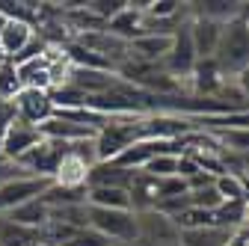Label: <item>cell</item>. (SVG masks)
<instances>
[{
    "instance_id": "1",
    "label": "cell",
    "mask_w": 249,
    "mask_h": 246,
    "mask_svg": "<svg viewBox=\"0 0 249 246\" xmlns=\"http://www.w3.org/2000/svg\"><path fill=\"white\" fill-rule=\"evenodd\" d=\"M213 66L220 69L226 80H234L240 71L249 69V21L243 15L223 27V39L213 53Z\"/></svg>"
},
{
    "instance_id": "2",
    "label": "cell",
    "mask_w": 249,
    "mask_h": 246,
    "mask_svg": "<svg viewBox=\"0 0 249 246\" xmlns=\"http://www.w3.org/2000/svg\"><path fill=\"white\" fill-rule=\"evenodd\" d=\"M196 63H199V56H196V48H193V39H190V18H187L178 30H175V36H172V48H169V53L160 59V69L169 74V77H175V80H187L193 74V69H196Z\"/></svg>"
},
{
    "instance_id": "3",
    "label": "cell",
    "mask_w": 249,
    "mask_h": 246,
    "mask_svg": "<svg viewBox=\"0 0 249 246\" xmlns=\"http://www.w3.org/2000/svg\"><path fill=\"white\" fill-rule=\"evenodd\" d=\"M137 217V240L142 246H178V226L172 217L160 213L158 208H148L134 213Z\"/></svg>"
},
{
    "instance_id": "4",
    "label": "cell",
    "mask_w": 249,
    "mask_h": 246,
    "mask_svg": "<svg viewBox=\"0 0 249 246\" xmlns=\"http://www.w3.org/2000/svg\"><path fill=\"white\" fill-rule=\"evenodd\" d=\"M89 228H95L98 234H104L110 243L137 240V217H134V211L89 208Z\"/></svg>"
},
{
    "instance_id": "5",
    "label": "cell",
    "mask_w": 249,
    "mask_h": 246,
    "mask_svg": "<svg viewBox=\"0 0 249 246\" xmlns=\"http://www.w3.org/2000/svg\"><path fill=\"white\" fill-rule=\"evenodd\" d=\"M69 155V145H62V142H51V140H42L36 148H30L27 155L15 163L18 169H24L27 175H33V178H45V181H53L62 158Z\"/></svg>"
},
{
    "instance_id": "6",
    "label": "cell",
    "mask_w": 249,
    "mask_h": 246,
    "mask_svg": "<svg viewBox=\"0 0 249 246\" xmlns=\"http://www.w3.org/2000/svg\"><path fill=\"white\" fill-rule=\"evenodd\" d=\"M48 187H51V181L33 178V175H21V178L6 181L3 187H0V217H6V213L15 211L18 205H24V202H30V199L42 196Z\"/></svg>"
},
{
    "instance_id": "7",
    "label": "cell",
    "mask_w": 249,
    "mask_h": 246,
    "mask_svg": "<svg viewBox=\"0 0 249 246\" xmlns=\"http://www.w3.org/2000/svg\"><path fill=\"white\" fill-rule=\"evenodd\" d=\"M15 116L21 122H27V125H45V122L56 113L53 101H51V92H42V89H21L15 95Z\"/></svg>"
},
{
    "instance_id": "8",
    "label": "cell",
    "mask_w": 249,
    "mask_h": 246,
    "mask_svg": "<svg viewBox=\"0 0 249 246\" xmlns=\"http://www.w3.org/2000/svg\"><path fill=\"white\" fill-rule=\"evenodd\" d=\"M42 142V134H39V128H33V125H27V122H21V119H15L12 125L6 128V134H3V140H0V148H3V160H9V163H18L30 148H36Z\"/></svg>"
},
{
    "instance_id": "9",
    "label": "cell",
    "mask_w": 249,
    "mask_h": 246,
    "mask_svg": "<svg viewBox=\"0 0 249 246\" xmlns=\"http://www.w3.org/2000/svg\"><path fill=\"white\" fill-rule=\"evenodd\" d=\"M145 6L148 3H124V9L113 21L104 24V30H107V33H113L116 39H122V42L131 45L134 39L145 36Z\"/></svg>"
},
{
    "instance_id": "10",
    "label": "cell",
    "mask_w": 249,
    "mask_h": 246,
    "mask_svg": "<svg viewBox=\"0 0 249 246\" xmlns=\"http://www.w3.org/2000/svg\"><path fill=\"white\" fill-rule=\"evenodd\" d=\"M223 27L226 24H216L208 18H190V39H193L199 59H213L216 48H220V39H223Z\"/></svg>"
},
{
    "instance_id": "11",
    "label": "cell",
    "mask_w": 249,
    "mask_h": 246,
    "mask_svg": "<svg viewBox=\"0 0 249 246\" xmlns=\"http://www.w3.org/2000/svg\"><path fill=\"white\" fill-rule=\"evenodd\" d=\"M223 83H226V77L213 66V59H199L193 74L187 77V92L190 95H202V98H216Z\"/></svg>"
},
{
    "instance_id": "12",
    "label": "cell",
    "mask_w": 249,
    "mask_h": 246,
    "mask_svg": "<svg viewBox=\"0 0 249 246\" xmlns=\"http://www.w3.org/2000/svg\"><path fill=\"white\" fill-rule=\"evenodd\" d=\"M187 12H190V18L231 24L243 15V3H237V0H205V3H187Z\"/></svg>"
},
{
    "instance_id": "13",
    "label": "cell",
    "mask_w": 249,
    "mask_h": 246,
    "mask_svg": "<svg viewBox=\"0 0 249 246\" xmlns=\"http://www.w3.org/2000/svg\"><path fill=\"white\" fill-rule=\"evenodd\" d=\"M134 178H137V172L119 169L116 163H95L86 175V187H122V190H131Z\"/></svg>"
},
{
    "instance_id": "14",
    "label": "cell",
    "mask_w": 249,
    "mask_h": 246,
    "mask_svg": "<svg viewBox=\"0 0 249 246\" xmlns=\"http://www.w3.org/2000/svg\"><path fill=\"white\" fill-rule=\"evenodd\" d=\"M36 36V27L33 24H24V21H6V27L0 30V53L6 59H15L27 42Z\"/></svg>"
},
{
    "instance_id": "15",
    "label": "cell",
    "mask_w": 249,
    "mask_h": 246,
    "mask_svg": "<svg viewBox=\"0 0 249 246\" xmlns=\"http://www.w3.org/2000/svg\"><path fill=\"white\" fill-rule=\"evenodd\" d=\"M6 220L15 223V226H21V228H33V231H39V228L51 220V208L42 202V196H36V199H30V202L18 205L15 211H9Z\"/></svg>"
},
{
    "instance_id": "16",
    "label": "cell",
    "mask_w": 249,
    "mask_h": 246,
    "mask_svg": "<svg viewBox=\"0 0 249 246\" xmlns=\"http://www.w3.org/2000/svg\"><path fill=\"white\" fill-rule=\"evenodd\" d=\"M86 205L104 208V211H134L131 190H122V187H86Z\"/></svg>"
},
{
    "instance_id": "17",
    "label": "cell",
    "mask_w": 249,
    "mask_h": 246,
    "mask_svg": "<svg viewBox=\"0 0 249 246\" xmlns=\"http://www.w3.org/2000/svg\"><path fill=\"white\" fill-rule=\"evenodd\" d=\"M169 48H172V36L145 33V36L131 42V56L140 59V63H160V59L169 53Z\"/></svg>"
},
{
    "instance_id": "18",
    "label": "cell",
    "mask_w": 249,
    "mask_h": 246,
    "mask_svg": "<svg viewBox=\"0 0 249 246\" xmlns=\"http://www.w3.org/2000/svg\"><path fill=\"white\" fill-rule=\"evenodd\" d=\"M86 175H89V166L83 160H77L74 155H66L51 184H59V187H69V190H83L86 187Z\"/></svg>"
},
{
    "instance_id": "19",
    "label": "cell",
    "mask_w": 249,
    "mask_h": 246,
    "mask_svg": "<svg viewBox=\"0 0 249 246\" xmlns=\"http://www.w3.org/2000/svg\"><path fill=\"white\" fill-rule=\"evenodd\" d=\"M231 237L229 228L220 226H205V228H190L178 234V246H226Z\"/></svg>"
},
{
    "instance_id": "20",
    "label": "cell",
    "mask_w": 249,
    "mask_h": 246,
    "mask_svg": "<svg viewBox=\"0 0 249 246\" xmlns=\"http://www.w3.org/2000/svg\"><path fill=\"white\" fill-rule=\"evenodd\" d=\"M246 213H249V202L246 199H240V202H223L220 208L213 211V226L237 231V228L246 226Z\"/></svg>"
},
{
    "instance_id": "21",
    "label": "cell",
    "mask_w": 249,
    "mask_h": 246,
    "mask_svg": "<svg viewBox=\"0 0 249 246\" xmlns=\"http://www.w3.org/2000/svg\"><path fill=\"white\" fill-rule=\"evenodd\" d=\"M39 231L33 228H21L9 223L6 217H0V246H39Z\"/></svg>"
},
{
    "instance_id": "22",
    "label": "cell",
    "mask_w": 249,
    "mask_h": 246,
    "mask_svg": "<svg viewBox=\"0 0 249 246\" xmlns=\"http://www.w3.org/2000/svg\"><path fill=\"white\" fill-rule=\"evenodd\" d=\"M213 190L220 193V199H223V202H240V199H246V202H249L240 175H231V172L216 175V178H213Z\"/></svg>"
},
{
    "instance_id": "23",
    "label": "cell",
    "mask_w": 249,
    "mask_h": 246,
    "mask_svg": "<svg viewBox=\"0 0 249 246\" xmlns=\"http://www.w3.org/2000/svg\"><path fill=\"white\" fill-rule=\"evenodd\" d=\"M51 101H53V107H56V110H80V107L86 104V95H83L77 86L62 83V86L51 89Z\"/></svg>"
},
{
    "instance_id": "24",
    "label": "cell",
    "mask_w": 249,
    "mask_h": 246,
    "mask_svg": "<svg viewBox=\"0 0 249 246\" xmlns=\"http://www.w3.org/2000/svg\"><path fill=\"white\" fill-rule=\"evenodd\" d=\"M175 226L178 231H190V228H205V226H213V213L211 211H199V208H184L175 213Z\"/></svg>"
},
{
    "instance_id": "25",
    "label": "cell",
    "mask_w": 249,
    "mask_h": 246,
    "mask_svg": "<svg viewBox=\"0 0 249 246\" xmlns=\"http://www.w3.org/2000/svg\"><path fill=\"white\" fill-rule=\"evenodd\" d=\"M184 9H187V3H181V0H151V3L145 6V18L169 21V18H181Z\"/></svg>"
},
{
    "instance_id": "26",
    "label": "cell",
    "mask_w": 249,
    "mask_h": 246,
    "mask_svg": "<svg viewBox=\"0 0 249 246\" xmlns=\"http://www.w3.org/2000/svg\"><path fill=\"white\" fill-rule=\"evenodd\" d=\"M21 80H18V71L9 59L0 63V101H15V95L21 92Z\"/></svg>"
},
{
    "instance_id": "27",
    "label": "cell",
    "mask_w": 249,
    "mask_h": 246,
    "mask_svg": "<svg viewBox=\"0 0 249 246\" xmlns=\"http://www.w3.org/2000/svg\"><path fill=\"white\" fill-rule=\"evenodd\" d=\"M145 175H151V178H169V175H175L178 172V158H169V155H154L148 163H145V169H142Z\"/></svg>"
},
{
    "instance_id": "28",
    "label": "cell",
    "mask_w": 249,
    "mask_h": 246,
    "mask_svg": "<svg viewBox=\"0 0 249 246\" xmlns=\"http://www.w3.org/2000/svg\"><path fill=\"white\" fill-rule=\"evenodd\" d=\"M86 9L95 15L101 24H107V21H113V18L124 9V0H89Z\"/></svg>"
},
{
    "instance_id": "29",
    "label": "cell",
    "mask_w": 249,
    "mask_h": 246,
    "mask_svg": "<svg viewBox=\"0 0 249 246\" xmlns=\"http://www.w3.org/2000/svg\"><path fill=\"white\" fill-rule=\"evenodd\" d=\"M66 246H113V243L104 234H98L95 228H80V231L71 234V240Z\"/></svg>"
},
{
    "instance_id": "30",
    "label": "cell",
    "mask_w": 249,
    "mask_h": 246,
    "mask_svg": "<svg viewBox=\"0 0 249 246\" xmlns=\"http://www.w3.org/2000/svg\"><path fill=\"white\" fill-rule=\"evenodd\" d=\"M21 175H27V172L18 169V166L9 163V160H0V187H3L6 181H12V178H21Z\"/></svg>"
},
{
    "instance_id": "31",
    "label": "cell",
    "mask_w": 249,
    "mask_h": 246,
    "mask_svg": "<svg viewBox=\"0 0 249 246\" xmlns=\"http://www.w3.org/2000/svg\"><path fill=\"white\" fill-rule=\"evenodd\" d=\"M226 246H249V228L243 226V228L231 231V237H229V243H226Z\"/></svg>"
},
{
    "instance_id": "32",
    "label": "cell",
    "mask_w": 249,
    "mask_h": 246,
    "mask_svg": "<svg viewBox=\"0 0 249 246\" xmlns=\"http://www.w3.org/2000/svg\"><path fill=\"white\" fill-rule=\"evenodd\" d=\"M234 83H237L240 95H243V98H246V104H249V69H246V71H240V74L234 77Z\"/></svg>"
},
{
    "instance_id": "33",
    "label": "cell",
    "mask_w": 249,
    "mask_h": 246,
    "mask_svg": "<svg viewBox=\"0 0 249 246\" xmlns=\"http://www.w3.org/2000/svg\"><path fill=\"white\" fill-rule=\"evenodd\" d=\"M113 246H142L140 240H128V243H113Z\"/></svg>"
},
{
    "instance_id": "34",
    "label": "cell",
    "mask_w": 249,
    "mask_h": 246,
    "mask_svg": "<svg viewBox=\"0 0 249 246\" xmlns=\"http://www.w3.org/2000/svg\"><path fill=\"white\" fill-rule=\"evenodd\" d=\"M3 27H6V15H3V12H0V30H3Z\"/></svg>"
},
{
    "instance_id": "35",
    "label": "cell",
    "mask_w": 249,
    "mask_h": 246,
    "mask_svg": "<svg viewBox=\"0 0 249 246\" xmlns=\"http://www.w3.org/2000/svg\"><path fill=\"white\" fill-rule=\"evenodd\" d=\"M246 228H249V213H246Z\"/></svg>"
},
{
    "instance_id": "36",
    "label": "cell",
    "mask_w": 249,
    "mask_h": 246,
    "mask_svg": "<svg viewBox=\"0 0 249 246\" xmlns=\"http://www.w3.org/2000/svg\"><path fill=\"white\" fill-rule=\"evenodd\" d=\"M39 246H42V243H39Z\"/></svg>"
}]
</instances>
